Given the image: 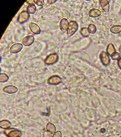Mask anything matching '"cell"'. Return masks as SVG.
Returning <instances> with one entry per match:
<instances>
[{
	"label": "cell",
	"instance_id": "obj_19",
	"mask_svg": "<svg viewBox=\"0 0 121 137\" xmlns=\"http://www.w3.org/2000/svg\"><path fill=\"white\" fill-rule=\"evenodd\" d=\"M88 29L90 33L94 34L96 32V27L94 24H91L89 25L88 26Z\"/></svg>",
	"mask_w": 121,
	"mask_h": 137
},
{
	"label": "cell",
	"instance_id": "obj_20",
	"mask_svg": "<svg viewBox=\"0 0 121 137\" xmlns=\"http://www.w3.org/2000/svg\"><path fill=\"white\" fill-rule=\"evenodd\" d=\"M33 1L36 4L38 5L39 6H42L44 4V1L43 0H36Z\"/></svg>",
	"mask_w": 121,
	"mask_h": 137
},
{
	"label": "cell",
	"instance_id": "obj_11",
	"mask_svg": "<svg viewBox=\"0 0 121 137\" xmlns=\"http://www.w3.org/2000/svg\"><path fill=\"white\" fill-rule=\"evenodd\" d=\"M4 92L9 94H13L16 93L17 91V88L13 85H9L5 87L3 89Z\"/></svg>",
	"mask_w": 121,
	"mask_h": 137
},
{
	"label": "cell",
	"instance_id": "obj_24",
	"mask_svg": "<svg viewBox=\"0 0 121 137\" xmlns=\"http://www.w3.org/2000/svg\"><path fill=\"white\" fill-rule=\"evenodd\" d=\"M119 51L121 54V45L120 46L119 48Z\"/></svg>",
	"mask_w": 121,
	"mask_h": 137
},
{
	"label": "cell",
	"instance_id": "obj_3",
	"mask_svg": "<svg viewBox=\"0 0 121 137\" xmlns=\"http://www.w3.org/2000/svg\"><path fill=\"white\" fill-rule=\"evenodd\" d=\"M30 15L28 12L26 11H23L18 15L17 21L20 24H22L27 21Z\"/></svg>",
	"mask_w": 121,
	"mask_h": 137
},
{
	"label": "cell",
	"instance_id": "obj_25",
	"mask_svg": "<svg viewBox=\"0 0 121 137\" xmlns=\"http://www.w3.org/2000/svg\"><path fill=\"white\" fill-rule=\"evenodd\" d=\"M119 61H120V62H121V58H120V60H119Z\"/></svg>",
	"mask_w": 121,
	"mask_h": 137
},
{
	"label": "cell",
	"instance_id": "obj_14",
	"mask_svg": "<svg viewBox=\"0 0 121 137\" xmlns=\"http://www.w3.org/2000/svg\"><path fill=\"white\" fill-rule=\"evenodd\" d=\"M106 50L107 54L110 56L114 52H116L115 48L112 43H110L108 45Z\"/></svg>",
	"mask_w": 121,
	"mask_h": 137
},
{
	"label": "cell",
	"instance_id": "obj_21",
	"mask_svg": "<svg viewBox=\"0 0 121 137\" xmlns=\"http://www.w3.org/2000/svg\"><path fill=\"white\" fill-rule=\"evenodd\" d=\"M62 134L60 131H58L56 132L53 135V137H61Z\"/></svg>",
	"mask_w": 121,
	"mask_h": 137
},
{
	"label": "cell",
	"instance_id": "obj_8",
	"mask_svg": "<svg viewBox=\"0 0 121 137\" xmlns=\"http://www.w3.org/2000/svg\"><path fill=\"white\" fill-rule=\"evenodd\" d=\"M69 23L67 20L66 18L63 19L60 21V27L61 31H66L68 28Z\"/></svg>",
	"mask_w": 121,
	"mask_h": 137
},
{
	"label": "cell",
	"instance_id": "obj_17",
	"mask_svg": "<svg viewBox=\"0 0 121 137\" xmlns=\"http://www.w3.org/2000/svg\"><path fill=\"white\" fill-rule=\"evenodd\" d=\"M46 130L51 134H53L55 132L56 129L55 126L53 124L49 123L46 126Z\"/></svg>",
	"mask_w": 121,
	"mask_h": 137
},
{
	"label": "cell",
	"instance_id": "obj_12",
	"mask_svg": "<svg viewBox=\"0 0 121 137\" xmlns=\"http://www.w3.org/2000/svg\"><path fill=\"white\" fill-rule=\"evenodd\" d=\"M8 137H19L21 135L20 132L16 130H12L10 131L6 134Z\"/></svg>",
	"mask_w": 121,
	"mask_h": 137
},
{
	"label": "cell",
	"instance_id": "obj_16",
	"mask_svg": "<svg viewBox=\"0 0 121 137\" xmlns=\"http://www.w3.org/2000/svg\"><path fill=\"white\" fill-rule=\"evenodd\" d=\"M27 12L29 14H33L35 13L36 11V7L34 4H30L27 7Z\"/></svg>",
	"mask_w": 121,
	"mask_h": 137
},
{
	"label": "cell",
	"instance_id": "obj_13",
	"mask_svg": "<svg viewBox=\"0 0 121 137\" xmlns=\"http://www.w3.org/2000/svg\"><path fill=\"white\" fill-rule=\"evenodd\" d=\"M110 32L114 34H118L121 32V25H115L110 29Z\"/></svg>",
	"mask_w": 121,
	"mask_h": 137
},
{
	"label": "cell",
	"instance_id": "obj_18",
	"mask_svg": "<svg viewBox=\"0 0 121 137\" xmlns=\"http://www.w3.org/2000/svg\"><path fill=\"white\" fill-rule=\"evenodd\" d=\"M111 59L114 60H118L121 58V55L119 52H115L111 55Z\"/></svg>",
	"mask_w": 121,
	"mask_h": 137
},
{
	"label": "cell",
	"instance_id": "obj_2",
	"mask_svg": "<svg viewBox=\"0 0 121 137\" xmlns=\"http://www.w3.org/2000/svg\"><path fill=\"white\" fill-rule=\"evenodd\" d=\"M99 57L101 63L103 65L107 66L109 64L110 61V58L109 55L107 52L102 51L100 53Z\"/></svg>",
	"mask_w": 121,
	"mask_h": 137
},
{
	"label": "cell",
	"instance_id": "obj_7",
	"mask_svg": "<svg viewBox=\"0 0 121 137\" xmlns=\"http://www.w3.org/2000/svg\"><path fill=\"white\" fill-rule=\"evenodd\" d=\"M34 40V37L32 35L26 36L23 39V43L26 46H29L33 43Z\"/></svg>",
	"mask_w": 121,
	"mask_h": 137
},
{
	"label": "cell",
	"instance_id": "obj_10",
	"mask_svg": "<svg viewBox=\"0 0 121 137\" xmlns=\"http://www.w3.org/2000/svg\"><path fill=\"white\" fill-rule=\"evenodd\" d=\"M101 14L102 13L100 10L94 8L90 10L88 14H89V16L91 17L97 18L100 16Z\"/></svg>",
	"mask_w": 121,
	"mask_h": 137
},
{
	"label": "cell",
	"instance_id": "obj_22",
	"mask_svg": "<svg viewBox=\"0 0 121 137\" xmlns=\"http://www.w3.org/2000/svg\"><path fill=\"white\" fill-rule=\"evenodd\" d=\"M43 137H52V135L49 131H45L44 133Z\"/></svg>",
	"mask_w": 121,
	"mask_h": 137
},
{
	"label": "cell",
	"instance_id": "obj_1",
	"mask_svg": "<svg viewBox=\"0 0 121 137\" xmlns=\"http://www.w3.org/2000/svg\"><path fill=\"white\" fill-rule=\"evenodd\" d=\"M79 26L78 23L75 21H70L69 23L67 34L69 36H72L78 31Z\"/></svg>",
	"mask_w": 121,
	"mask_h": 137
},
{
	"label": "cell",
	"instance_id": "obj_26",
	"mask_svg": "<svg viewBox=\"0 0 121 137\" xmlns=\"http://www.w3.org/2000/svg\"></svg>",
	"mask_w": 121,
	"mask_h": 137
},
{
	"label": "cell",
	"instance_id": "obj_9",
	"mask_svg": "<svg viewBox=\"0 0 121 137\" xmlns=\"http://www.w3.org/2000/svg\"><path fill=\"white\" fill-rule=\"evenodd\" d=\"M100 4L102 9L105 12H108L110 9V5L108 1L107 0H101Z\"/></svg>",
	"mask_w": 121,
	"mask_h": 137
},
{
	"label": "cell",
	"instance_id": "obj_4",
	"mask_svg": "<svg viewBox=\"0 0 121 137\" xmlns=\"http://www.w3.org/2000/svg\"><path fill=\"white\" fill-rule=\"evenodd\" d=\"M58 56L57 54H51L46 57L45 60V64H52L57 61Z\"/></svg>",
	"mask_w": 121,
	"mask_h": 137
},
{
	"label": "cell",
	"instance_id": "obj_23",
	"mask_svg": "<svg viewBox=\"0 0 121 137\" xmlns=\"http://www.w3.org/2000/svg\"><path fill=\"white\" fill-rule=\"evenodd\" d=\"M118 64L119 65V67L121 69V62L119 61H118Z\"/></svg>",
	"mask_w": 121,
	"mask_h": 137
},
{
	"label": "cell",
	"instance_id": "obj_15",
	"mask_svg": "<svg viewBox=\"0 0 121 137\" xmlns=\"http://www.w3.org/2000/svg\"><path fill=\"white\" fill-rule=\"evenodd\" d=\"M81 34L83 36L87 37L90 35V33L88 30V28L87 27H83L81 28L80 31Z\"/></svg>",
	"mask_w": 121,
	"mask_h": 137
},
{
	"label": "cell",
	"instance_id": "obj_6",
	"mask_svg": "<svg viewBox=\"0 0 121 137\" xmlns=\"http://www.w3.org/2000/svg\"><path fill=\"white\" fill-rule=\"evenodd\" d=\"M29 26L31 31L34 34L38 35L40 34V28L37 24L33 22H30L29 24Z\"/></svg>",
	"mask_w": 121,
	"mask_h": 137
},
{
	"label": "cell",
	"instance_id": "obj_5",
	"mask_svg": "<svg viewBox=\"0 0 121 137\" xmlns=\"http://www.w3.org/2000/svg\"><path fill=\"white\" fill-rule=\"evenodd\" d=\"M23 45L21 44L17 43L13 45L10 48V51L11 53H18L21 51L23 48Z\"/></svg>",
	"mask_w": 121,
	"mask_h": 137
}]
</instances>
